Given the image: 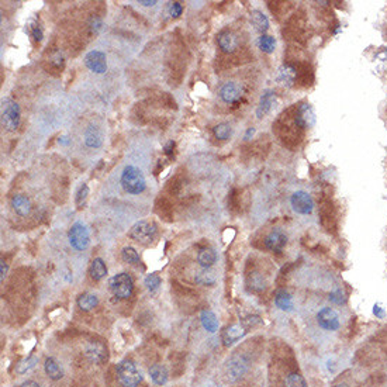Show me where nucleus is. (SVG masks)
<instances>
[{"label":"nucleus","mask_w":387,"mask_h":387,"mask_svg":"<svg viewBox=\"0 0 387 387\" xmlns=\"http://www.w3.org/2000/svg\"><path fill=\"white\" fill-rule=\"evenodd\" d=\"M121 186L130 194L142 193L147 188V182L142 172L138 168L128 165L124 168L121 173Z\"/></svg>","instance_id":"1"},{"label":"nucleus","mask_w":387,"mask_h":387,"mask_svg":"<svg viewBox=\"0 0 387 387\" xmlns=\"http://www.w3.org/2000/svg\"><path fill=\"white\" fill-rule=\"evenodd\" d=\"M117 380L123 387H138L142 382V375L131 359L121 360L116 368Z\"/></svg>","instance_id":"2"},{"label":"nucleus","mask_w":387,"mask_h":387,"mask_svg":"<svg viewBox=\"0 0 387 387\" xmlns=\"http://www.w3.org/2000/svg\"><path fill=\"white\" fill-rule=\"evenodd\" d=\"M20 107L10 97L2 99V127L6 131H16L20 126Z\"/></svg>","instance_id":"3"},{"label":"nucleus","mask_w":387,"mask_h":387,"mask_svg":"<svg viewBox=\"0 0 387 387\" xmlns=\"http://www.w3.org/2000/svg\"><path fill=\"white\" fill-rule=\"evenodd\" d=\"M110 289L117 299H128L131 297L134 290L133 279L127 273H118L114 277H111Z\"/></svg>","instance_id":"4"},{"label":"nucleus","mask_w":387,"mask_h":387,"mask_svg":"<svg viewBox=\"0 0 387 387\" xmlns=\"http://www.w3.org/2000/svg\"><path fill=\"white\" fill-rule=\"evenodd\" d=\"M68 238H69V243L72 245V248H75L76 251L86 249L89 247V242H90V235H89L88 228L80 221H76L71 227Z\"/></svg>","instance_id":"5"},{"label":"nucleus","mask_w":387,"mask_h":387,"mask_svg":"<svg viewBox=\"0 0 387 387\" xmlns=\"http://www.w3.org/2000/svg\"><path fill=\"white\" fill-rule=\"evenodd\" d=\"M130 237L141 243L154 242V239L156 238V227L155 224L148 221L135 222L133 228L130 230Z\"/></svg>","instance_id":"6"},{"label":"nucleus","mask_w":387,"mask_h":387,"mask_svg":"<svg viewBox=\"0 0 387 387\" xmlns=\"http://www.w3.org/2000/svg\"><path fill=\"white\" fill-rule=\"evenodd\" d=\"M290 203H292L293 210L299 214H303V216H309L314 210V200L307 192H303V190L294 192L292 199H290Z\"/></svg>","instance_id":"7"},{"label":"nucleus","mask_w":387,"mask_h":387,"mask_svg":"<svg viewBox=\"0 0 387 387\" xmlns=\"http://www.w3.org/2000/svg\"><path fill=\"white\" fill-rule=\"evenodd\" d=\"M317 322L325 331H337L338 328L341 327L339 314H338L335 310L331 309V307H324V309H321L318 311Z\"/></svg>","instance_id":"8"},{"label":"nucleus","mask_w":387,"mask_h":387,"mask_svg":"<svg viewBox=\"0 0 387 387\" xmlns=\"http://www.w3.org/2000/svg\"><path fill=\"white\" fill-rule=\"evenodd\" d=\"M294 123L299 128L307 130L311 128L315 124V113L313 107L309 103H303L297 107L296 114H294Z\"/></svg>","instance_id":"9"},{"label":"nucleus","mask_w":387,"mask_h":387,"mask_svg":"<svg viewBox=\"0 0 387 387\" xmlns=\"http://www.w3.org/2000/svg\"><path fill=\"white\" fill-rule=\"evenodd\" d=\"M85 356L93 365H103L107 360V349L101 342H89L85 347Z\"/></svg>","instance_id":"10"},{"label":"nucleus","mask_w":387,"mask_h":387,"mask_svg":"<svg viewBox=\"0 0 387 387\" xmlns=\"http://www.w3.org/2000/svg\"><path fill=\"white\" fill-rule=\"evenodd\" d=\"M85 65L94 73H105L107 71L106 54L101 51H90L85 56Z\"/></svg>","instance_id":"11"},{"label":"nucleus","mask_w":387,"mask_h":387,"mask_svg":"<svg viewBox=\"0 0 387 387\" xmlns=\"http://www.w3.org/2000/svg\"><path fill=\"white\" fill-rule=\"evenodd\" d=\"M220 99L227 105H238L242 99V90L235 82L224 83L220 89Z\"/></svg>","instance_id":"12"},{"label":"nucleus","mask_w":387,"mask_h":387,"mask_svg":"<svg viewBox=\"0 0 387 387\" xmlns=\"http://www.w3.org/2000/svg\"><path fill=\"white\" fill-rule=\"evenodd\" d=\"M217 43H218V47L221 48L222 52H227V54L235 52L238 50V47H239L238 37L232 31H228V30H224V31L218 34Z\"/></svg>","instance_id":"13"},{"label":"nucleus","mask_w":387,"mask_h":387,"mask_svg":"<svg viewBox=\"0 0 387 387\" xmlns=\"http://www.w3.org/2000/svg\"><path fill=\"white\" fill-rule=\"evenodd\" d=\"M245 334H247L245 327L241 325V324H231L222 331L221 341L226 347H231L232 343H235L241 338L245 337Z\"/></svg>","instance_id":"14"},{"label":"nucleus","mask_w":387,"mask_h":387,"mask_svg":"<svg viewBox=\"0 0 387 387\" xmlns=\"http://www.w3.org/2000/svg\"><path fill=\"white\" fill-rule=\"evenodd\" d=\"M275 105H276V93L273 90L268 89L260 96L259 105H258V109H256V117L258 118H263L265 116H268Z\"/></svg>","instance_id":"15"},{"label":"nucleus","mask_w":387,"mask_h":387,"mask_svg":"<svg viewBox=\"0 0 387 387\" xmlns=\"http://www.w3.org/2000/svg\"><path fill=\"white\" fill-rule=\"evenodd\" d=\"M288 243V237L286 234L282 231H272L268 237L265 238V247L272 252H276V254H280L283 251V248L286 247Z\"/></svg>","instance_id":"16"},{"label":"nucleus","mask_w":387,"mask_h":387,"mask_svg":"<svg viewBox=\"0 0 387 387\" xmlns=\"http://www.w3.org/2000/svg\"><path fill=\"white\" fill-rule=\"evenodd\" d=\"M296 77H297V71L290 64H283L282 67L277 69L276 80L283 86H288V88L293 86L294 82H296Z\"/></svg>","instance_id":"17"},{"label":"nucleus","mask_w":387,"mask_h":387,"mask_svg":"<svg viewBox=\"0 0 387 387\" xmlns=\"http://www.w3.org/2000/svg\"><path fill=\"white\" fill-rule=\"evenodd\" d=\"M248 363L242 358H232V360L228 363V380L235 382L238 379L243 376V373L247 372Z\"/></svg>","instance_id":"18"},{"label":"nucleus","mask_w":387,"mask_h":387,"mask_svg":"<svg viewBox=\"0 0 387 387\" xmlns=\"http://www.w3.org/2000/svg\"><path fill=\"white\" fill-rule=\"evenodd\" d=\"M11 207L20 217H27L31 213V201L23 194H16L11 199Z\"/></svg>","instance_id":"19"},{"label":"nucleus","mask_w":387,"mask_h":387,"mask_svg":"<svg viewBox=\"0 0 387 387\" xmlns=\"http://www.w3.org/2000/svg\"><path fill=\"white\" fill-rule=\"evenodd\" d=\"M85 144L89 148H99L103 144V134L99 127L96 126H89L85 131Z\"/></svg>","instance_id":"20"},{"label":"nucleus","mask_w":387,"mask_h":387,"mask_svg":"<svg viewBox=\"0 0 387 387\" xmlns=\"http://www.w3.org/2000/svg\"><path fill=\"white\" fill-rule=\"evenodd\" d=\"M197 262L203 269H209L217 262V252L211 247H205L197 254Z\"/></svg>","instance_id":"21"},{"label":"nucleus","mask_w":387,"mask_h":387,"mask_svg":"<svg viewBox=\"0 0 387 387\" xmlns=\"http://www.w3.org/2000/svg\"><path fill=\"white\" fill-rule=\"evenodd\" d=\"M44 371L47 373V376L52 379V380H61L64 377V371H62L61 365L54 358H47L45 359Z\"/></svg>","instance_id":"22"},{"label":"nucleus","mask_w":387,"mask_h":387,"mask_svg":"<svg viewBox=\"0 0 387 387\" xmlns=\"http://www.w3.org/2000/svg\"><path fill=\"white\" fill-rule=\"evenodd\" d=\"M251 23H252L255 30L259 31L262 35H263V34L268 31V28H269V20H268V17H266L260 10H254L251 13Z\"/></svg>","instance_id":"23"},{"label":"nucleus","mask_w":387,"mask_h":387,"mask_svg":"<svg viewBox=\"0 0 387 387\" xmlns=\"http://www.w3.org/2000/svg\"><path fill=\"white\" fill-rule=\"evenodd\" d=\"M150 376L152 379V382L158 386H164L168 382V369L164 365H152L150 368Z\"/></svg>","instance_id":"24"},{"label":"nucleus","mask_w":387,"mask_h":387,"mask_svg":"<svg viewBox=\"0 0 387 387\" xmlns=\"http://www.w3.org/2000/svg\"><path fill=\"white\" fill-rule=\"evenodd\" d=\"M89 273L93 280H101L107 275V266H106L105 260L101 258H94L92 265H90V269H89Z\"/></svg>","instance_id":"25"},{"label":"nucleus","mask_w":387,"mask_h":387,"mask_svg":"<svg viewBox=\"0 0 387 387\" xmlns=\"http://www.w3.org/2000/svg\"><path fill=\"white\" fill-rule=\"evenodd\" d=\"M200 320H201L205 330H207L209 332H216L218 330V320L211 310H203L200 314Z\"/></svg>","instance_id":"26"},{"label":"nucleus","mask_w":387,"mask_h":387,"mask_svg":"<svg viewBox=\"0 0 387 387\" xmlns=\"http://www.w3.org/2000/svg\"><path fill=\"white\" fill-rule=\"evenodd\" d=\"M275 304L282 311H292L293 310V299L286 290H279L275 297Z\"/></svg>","instance_id":"27"},{"label":"nucleus","mask_w":387,"mask_h":387,"mask_svg":"<svg viewBox=\"0 0 387 387\" xmlns=\"http://www.w3.org/2000/svg\"><path fill=\"white\" fill-rule=\"evenodd\" d=\"M77 307L83 311H90L92 309H94L96 305L99 304V299L96 294L92 293H83L80 294L76 300Z\"/></svg>","instance_id":"28"},{"label":"nucleus","mask_w":387,"mask_h":387,"mask_svg":"<svg viewBox=\"0 0 387 387\" xmlns=\"http://www.w3.org/2000/svg\"><path fill=\"white\" fill-rule=\"evenodd\" d=\"M37 363H38V358H37V356H34V355L27 356L26 359L20 360V362L17 363L16 373L17 375H24V373H27V372H30L31 369H34Z\"/></svg>","instance_id":"29"},{"label":"nucleus","mask_w":387,"mask_h":387,"mask_svg":"<svg viewBox=\"0 0 387 387\" xmlns=\"http://www.w3.org/2000/svg\"><path fill=\"white\" fill-rule=\"evenodd\" d=\"M248 288L251 290H254V292H262V290H265L266 288V283L265 279L262 275L259 273H251L248 276Z\"/></svg>","instance_id":"30"},{"label":"nucleus","mask_w":387,"mask_h":387,"mask_svg":"<svg viewBox=\"0 0 387 387\" xmlns=\"http://www.w3.org/2000/svg\"><path fill=\"white\" fill-rule=\"evenodd\" d=\"M213 134L217 139H221V141H226L232 135V128L230 124L227 123H220L217 124L216 127L213 128Z\"/></svg>","instance_id":"31"},{"label":"nucleus","mask_w":387,"mask_h":387,"mask_svg":"<svg viewBox=\"0 0 387 387\" xmlns=\"http://www.w3.org/2000/svg\"><path fill=\"white\" fill-rule=\"evenodd\" d=\"M194 279H196V283H199V284H201V286H211V284H214V283H216V276H214V273L209 271V269H203L201 272H197Z\"/></svg>","instance_id":"32"},{"label":"nucleus","mask_w":387,"mask_h":387,"mask_svg":"<svg viewBox=\"0 0 387 387\" xmlns=\"http://www.w3.org/2000/svg\"><path fill=\"white\" fill-rule=\"evenodd\" d=\"M258 45H259V48L266 54H272L273 51H275V47H276V41L273 37L271 35H260L259 39H258Z\"/></svg>","instance_id":"33"},{"label":"nucleus","mask_w":387,"mask_h":387,"mask_svg":"<svg viewBox=\"0 0 387 387\" xmlns=\"http://www.w3.org/2000/svg\"><path fill=\"white\" fill-rule=\"evenodd\" d=\"M27 30L28 34H30L35 41H38V43L43 39V37H44L43 28L39 26V23L35 22V20H30V22L27 23Z\"/></svg>","instance_id":"34"},{"label":"nucleus","mask_w":387,"mask_h":387,"mask_svg":"<svg viewBox=\"0 0 387 387\" xmlns=\"http://www.w3.org/2000/svg\"><path fill=\"white\" fill-rule=\"evenodd\" d=\"M284 387H307V383L299 373H290L284 380Z\"/></svg>","instance_id":"35"},{"label":"nucleus","mask_w":387,"mask_h":387,"mask_svg":"<svg viewBox=\"0 0 387 387\" xmlns=\"http://www.w3.org/2000/svg\"><path fill=\"white\" fill-rule=\"evenodd\" d=\"M89 196V188L86 183H82L79 189H77L76 192V197H75V203H76L77 209H82L85 203H86V200H88Z\"/></svg>","instance_id":"36"},{"label":"nucleus","mask_w":387,"mask_h":387,"mask_svg":"<svg viewBox=\"0 0 387 387\" xmlns=\"http://www.w3.org/2000/svg\"><path fill=\"white\" fill-rule=\"evenodd\" d=\"M121 258L123 260L127 262V263H138L139 262L138 252H137L133 247H126V248H123Z\"/></svg>","instance_id":"37"},{"label":"nucleus","mask_w":387,"mask_h":387,"mask_svg":"<svg viewBox=\"0 0 387 387\" xmlns=\"http://www.w3.org/2000/svg\"><path fill=\"white\" fill-rule=\"evenodd\" d=\"M160 277L156 275V273H151V275H148V276L145 277V286H147V289L150 290L151 293H154V292H156L158 289H159L160 286Z\"/></svg>","instance_id":"38"},{"label":"nucleus","mask_w":387,"mask_h":387,"mask_svg":"<svg viewBox=\"0 0 387 387\" xmlns=\"http://www.w3.org/2000/svg\"><path fill=\"white\" fill-rule=\"evenodd\" d=\"M330 301L335 303V304H342L345 301V293L342 292V289H337L332 293H330Z\"/></svg>","instance_id":"39"},{"label":"nucleus","mask_w":387,"mask_h":387,"mask_svg":"<svg viewBox=\"0 0 387 387\" xmlns=\"http://www.w3.org/2000/svg\"><path fill=\"white\" fill-rule=\"evenodd\" d=\"M260 324H262V320H260V317H258V315H248L247 318H243L242 320V325L245 327V328L260 325Z\"/></svg>","instance_id":"40"},{"label":"nucleus","mask_w":387,"mask_h":387,"mask_svg":"<svg viewBox=\"0 0 387 387\" xmlns=\"http://www.w3.org/2000/svg\"><path fill=\"white\" fill-rule=\"evenodd\" d=\"M89 28H90V31L92 33H99V30L101 28V20H100L99 17L94 16L90 18V23H89Z\"/></svg>","instance_id":"41"},{"label":"nucleus","mask_w":387,"mask_h":387,"mask_svg":"<svg viewBox=\"0 0 387 387\" xmlns=\"http://www.w3.org/2000/svg\"><path fill=\"white\" fill-rule=\"evenodd\" d=\"M182 11L183 7L180 3L175 2V3H171V5H169V14H171L172 17H179L182 14Z\"/></svg>","instance_id":"42"},{"label":"nucleus","mask_w":387,"mask_h":387,"mask_svg":"<svg viewBox=\"0 0 387 387\" xmlns=\"http://www.w3.org/2000/svg\"><path fill=\"white\" fill-rule=\"evenodd\" d=\"M373 314L376 315L377 318H384L386 317V311H384V309L380 304H375L373 305Z\"/></svg>","instance_id":"43"},{"label":"nucleus","mask_w":387,"mask_h":387,"mask_svg":"<svg viewBox=\"0 0 387 387\" xmlns=\"http://www.w3.org/2000/svg\"><path fill=\"white\" fill-rule=\"evenodd\" d=\"M173 150H175V142H173V141H169V142L165 144V147H164V151H165L166 155L173 154Z\"/></svg>","instance_id":"44"},{"label":"nucleus","mask_w":387,"mask_h":387,"mask_svg":"<svg viewBox=\"0 0 387 387\" xmlns=\"http://www.w3.org/2000/svg\"><path fill=\"white\" fill-rule=\"evenodd\" d=\"M6 272H7V265H6L5 260H2V266H0V275H2V280L5 279Z\"/></svg>","instance_id":"45"},{"label":"nucleus","mask_w":387,"mask_h":387,"mask_svg":"<svg viewBox=\"0 0 387 387\" xmlns=\"http://www.w3.org/2000/svg\"><path fill=\"white\" fill-rule=\"evenodd\" d=\"M20 387H39V384L37 382H34V380H27V382H24Z\"/></svg>","instance_id":"46"},{"label":"nucleus","mask_w":387,"mask_h":387,"mask_svg":"<svg viewBox=\"0 0 387 387\" xmlns=\"http://www.w3.org/2000/svg\"><path fill=\"white\" fill-rule=\"evenodd\" d=\"M254 133H255V128L254 127L248 128V130H247V133H245V137H243V138L249 139V138H251V137H252V135H254Z\"/></svg>","instance_id":"47"},{"label":"nucleus","mask_w":387,"mask_h":387,"mask_svg":"<svg viewBox=\"0 0 387 387\" xmlns=\"http://www.w3.org/2000/svg\"><path fill=\"white\" fill-rule=\"evenodd\" d=\"M139 5H142V6H147V7H150V6L156 5V2H155V0H152V2H144V0H141V2H139Z\"/></svg>","instance_id":"48"},{"label":"nucleus","mask_w":387,"mask_h":387,"mask_svg":"<svg viewBox=\"0 0 387 387\" xmlns=\"http://www.w3.org/2000/svg\"><path fill=\"white\" fill-rule=\"evenodd\" d=\"M59 142H62V144H68L67 137H62V138H59Z\"/></svg>","instance_id":"49"},{"label":"nucleus","mask_w":387,"mask_h":387,"mask_svg":"<svg viewBox=\"0 0 387 387\" xmlns=\"http://www.w3.org/2000/svg\"><path fill=\"white\" fill-rule=\"evenodd\" d=\"M334 387H349L348 384H337V386H334Z\"/></svg>","instance_id":"50"}]
</instances>
